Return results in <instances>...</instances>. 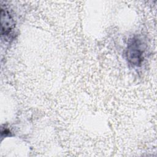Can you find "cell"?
I'll list each match as a JSON object with an SVG mask.
<instances>
[{"instance_id": "obj_2", "label": "cell", "mask_w": 157, "mask_h": 157, "mask_svg": "<svg viewBox=\"0 0 157 157\" xmlns=\"http://www.w3.org/2000/svg\"><path fill=\"white\" fill-rule=\"evenodd\" d=\"M13 26V20L8 11L1 7V34L8 35Z\"/></svg>"}, {"instance_id": "obj_1", "label": "cell", "mask_w": 157, "mask_h": 157, "mask_svg": "<svg viewBox=\"0 0 157 157\" xmlns=\"http://www.w3.org/2000/svg\"><path fill=\"white\" fill-rule=\"evenodd\" d=\"M126 55L131 64L137 66L142 63L144 59V49L139 39L134 38L131 40L128 44Z\"/></svg>"}]
</instances>
